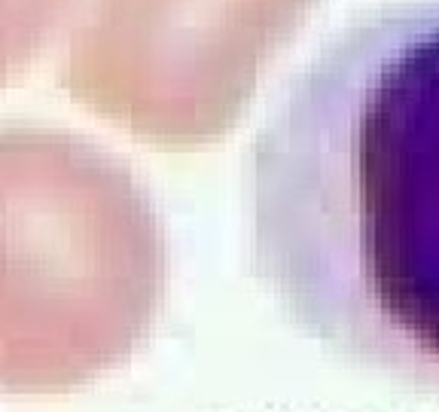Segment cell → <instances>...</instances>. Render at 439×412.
<instances>
[{"mask_svg":"<svg viewBox=\"0 0 439 412\" xmlns=\"http://www.w3.org/2000/svg\"><path fill=\"white\" fill-rule=\"evenodd\" d=\"M260 269L342 354L439 385V0L339 31L253 156Z\"/></svg>","mask_w":439,"mask_h":412,"instance_id":"1","label":"cell"}]
</instances>
